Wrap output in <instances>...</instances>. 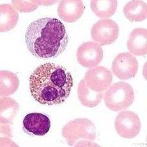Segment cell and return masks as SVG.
I'll list each match as a JSON object with an SVG mask.
<instances>
[{
	"instance_id": "cell-16",
	"label": "cell",
	"mask_w": 147,
	"mask_h": 147,
	"mask_svg": "<svg viewBox=\"0 0 147 147\" xmlns=\"http://www.w3.org/2000/svg\"><path fill=\"white\" fill-rule=\"evenodd\" d=\"M0 96L8 97L16 92L19 86V80L15 73L8 71L0 72Z\"/></svg>"
},
{
	"instance_id": "cell-1",
	"label": "cell",
	"mask_w": 147,
	"mask_h": 147,
	"mask_svg": "<svg viewBox=\"0 0 147 147\" xmlns=\"http://www.w3.org/2000/svg\"><path fill=\"white\" fill-rule=\"evenodd\" d=\"M73 78L63 66L54 63L41 64L29 78V87L35 101L44 105H61L69 98Z\"/></svg>"
},
{
	"instance_id": "cell-19",
	"label": "cell",
	"mask_w": 147,
	"mask_h": 147,
	"mask_svg": "<svg viewBox=\"0 0 147 147\" xmlns=\"http://www.w3.org/2000/svg\"><path fill=\"white\" fill-rule=\"evenodd\" d=\"M37 1H13L12 4L16 10L20 12H29L38 7Z\"/></svg>"
},
{
	"instance_id": "cell-5",
	"label": "cell",
	"mask_w": 147,
	"mask_h": 147,
	"mask_svg": "<svg viewBox=\"0 0 147 147\" xmlns=\"http://www.w3.org/2000/svg\"><path fill=\"white\" fill-rule=\"evenodd\" d=\"M120 28L117 23L110 19L99 20L94 24L91 30L93 40L100 45H108L114 43L119 36Z\"/></svg>"
},
{
	"instance_id": "cell-18",
	"label": "cell",
	"mask_w": 147,
	"mask_h": 147,
	"mask_svg": "<svg viewBox=\"0 0 147 147\" xmlns=\"http://www.w3.org/2000/svg\"><path fill=\"white\" fill-rule=\"evenodd\" d=\"M19 105L14 99L8 98L1 99V123L9 124L19 110Z\"/></svg>"
},
{
	"instance_id": "cell-3",
	"label": "cell",
	"mask_w": 147,
	"mask_h": 147,
	"mask_svg": "<svg viewBox=\"0 0 147 147\" xmlns=\"http://www.w3.org/2000/svg\"><path fill=\"white\" fill-rule=\"evenodd\" d=\"M62 136L71 146H98L93 142L97 137L95 124L88 119L71 120L62 129Z\"/></svg>"
},
{
	"instance_id": "cell-12",
	"label": "cell",
	"mask_w": 147,
	"mask_h": 147,
	"mask_svg": "<svg viewBox=\"0 0 147 147\" xmlns=\"http://www.w3.org/2000/svg\"><path fill=\"white\" fill-rule=\"evenodd\" d=\"M131 54L137 56L147 54V30L146 28H136L131 31L127 43Z\"/></svg>"
},
{
	"instance_id": "cell-10",
	"label": "cell",
	"mask_w": 147,
	"mask_h": 147,
	"mask_svg": "<svg viewBox=\"0 0 147 147\" xmlns=\"http://www.w3.org/2000/svg\"><path fill=\"white\" fill-rule=\"evenodd\" d=\"M51 128V121L46 115L40 113H29L23 120V129L29 135L42 136Z\"/></svg>"
},
{
	"instance_id": "cell-9",
	"label": "cell",
	"mask_w": 147,
	"mask_h": 147,
	"mask_svg": "<svg viewBox=\"0 0 147 147\" xmlns=\"http://www.w3.org/2000/svg\"><path fill=\"white\" fill-rule=\"evenodd\" d=\"M76 57L79 64L82 66L87 68H93L102 61L103 50L99 43L88 42L79 47Z\"/></svg>"
},
{
	"instance_id": "cell-14",
	"label": "cell",
	"mask_w": 147,
	"mask_h": 147,
	"mask_svg": "<svg viewBox=\"0 0 147 147\" xmlns=\"http://www.w3.org/2000/svg\"><path fill=\"white\" fill-rule=\"evenodd\" d=\"M19 20V13L12 5L3 4L0 6V31H9L15 28Z\"/></svg>"
},
{
	"instance_id": "cell-13",
	"label": "cell",
	"mask_w": 147,
	"mask_h": 147,
	"mask_svg": "<svg viewBox=\"0 0 147 147\" xmlns=\"http://www.w3.org/2000/svg\"><path fill=\"white\" fill-rule=\"evenodd\" d=\"M78 95L82 105L88 108H93L98 106L101 102L104 93L91 89L83 79L78 85Z\"/></svg>"
},
{
	"instance_id": "cell-8",
	"label": "cell",
	"mask_w": 147,
	"mask_h": 147,
	"mask_svg": "<svg viewBox=\"0 0 147 147\" xmlns=\"http://www.w3.org/2000/svg\"><path fill=\"white\" fill-rule=\"evenodd\" d=\"M84 80L91 89L96 92H104L112 83L113 74L106 67L97 66L88 70Z\"/></svg>"
},
{
	"instance_id": "cell-6",
	"label": "cell",
	"mask_w": 147,
	"mask_h": 147,
	"mask_svg": "<svg viewBox=\"0 0 147 147\" xmlns=\"http://www.w3.org/2000/svg\"><path fill=\"white\" fill-rule=\"evenodd\" d=\"M114 127L120 136L132 139L140 133L142 123L137 115L131 111H123L118 114Z\"/></svg>"
},
{
	"instance_id": "cell-4",
	"label": "cell",
	"mask_w": 147,
	"mask_h": 147,
	"mask_svg": "<svg viewBox=\"0 0 147 147\" xmlns=\"http://www.w3.org/2000/svg\"><path fill=\"white\" fill-rule=\"evenodd\" d=\"M104 98L105 105L110 110L114 111L125 110L134 101V89L127 83L117 82L108 88Z\"/></svg>"
},
{
	"instance_id": "cell-7",
	"label": "cell",
	"mask_w": 147,
	"mask_h": 147,
	"mask_svg": "<svg viewBox=\"0 0 147 147\" xmlns=\"http://www.w3.org/2000/svg\"><path fill=\"white\" fill-rule=\"evenodd\" d=\"M137 61L129 52L117 55L112 63V71L114 75L121 80H129L134 78L138 71Z\"/></svg>"
},
{
	"instance_id": "cell-11",
	"label": "cell",
	"mask_w": 147,
	"mask_h": 147,
	"mask_svg": "<svg viewBox=\"0 0 147 147\" xmlns=\"http://www.w3.org/2000/svg\"><path fill=\"white\" fill-rule=\"evenodd\" d=\"M84 10V5L80 0H61L58 5V14L63 21L71 23L80 19Z\"/></svg>"
},
{
	"instance_id": "cell-2",
	"label": "cell",
	"mask_w": 147,
	"mask_h": 147,
	"mask_svg": "<svg viewBox=\"0 0 147 147\" xmlns=\"http://www.w3.org/2000/svg\"><path fill=\"white\" fill-rule=\"evenodd\" d=\"M69 35L60 20L44 17L31 22L25 34L29 51L39 59L56 57L68 45Z\"/></svg>"
},
{
	"instance_id": "cell-17",
	"label": "cell",
	"mask_w": 147,
	"mask_h": 147,
	"mask_svg": "<svg viewBox=\"0 0 147 147\" xmlns=\"http://www.w3.org/2000/svg\"><path fill=\"white\" fill-rule=\"evenodd\" d=\"M116 0H93L90 7L92 11L100 18H108L113 16L117 10Z\"/></svg>"
},
{
	"instance_id": "cell-15",
	"label": "cell",
	"mask_w": 147,
	"mask_h": 147,
	"mask_svg": "<svg viewBox=\"0 0 147 147\" xmlns=\"http://www.w3.org/2000/svg\"><path fill=\"white\" fill-rule=\"evenodd\" d=\"M126 18L131 22H140L147 17V5L143 1H131L123 8Z\"/></svg>"
}]
</instances>
